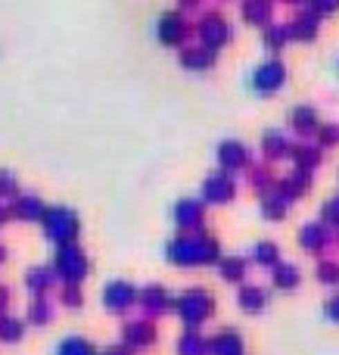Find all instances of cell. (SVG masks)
<instances>
[{
	"label": "cell",
	"mask_w": 339,
	"mask_h": 355,
	"mask_svg": "<svg viewBox=\"0 0 339 355\" xmlns=\"http://www.w3.org/2000/svg\"><path fill=\"white\" fill-rule=\"evenodd\" d=\"M162 256L174 268H218L224 252H221L218 237L203 231V234H174L165 243Z\"/></svg>",
	"instance_id": "6da1fadb"
},
{
	"label": "cell",
	"mask_w": 339,
	"mask_h": 355,
	"mask_svg": "<svg viewBox=\"0 0 339 355\" xmlns=\"http://www.w3.org/2000/svg\"><path fill=\"white\" fill-rule=\"evenodd\" d=\"M218 312V300L205 287H187L174 300V315H178L184 331H199L205 321H212Z\"/></svg>",
	"instance_id": "7a4b0ae2"
},
{
	"label": "cell",
	"mask_w": 339,
	"mask_h": 355,
	"mask_svg": "<svg viewBox=\"0 0 339 355\" xmlns=\"http://www.w3.org/2000/svg\"><path fill=\"white\" fill-rule=\"evenodd\" d=\"M41 231L47 237V243H53V250H62V246H75L81 237V215L78 209L66 206V202H56V206H47L41 221Z\"/></svg>",
	"instance_id": "3957f363"
},
{
	"label": "cell",
	"mask_w": 339,
	"mask_h": 355,
	"mask_svg": "<svg viewBox=\"0 0 339 355\" xmlns=\"http://www.w3.org/2000/svg\"><path fill=\"white\" fill-rule=\"evenodd\" d=\"M50 268H53L59 287H81L87 281V275H91V256L81 250V243L62 246V250H53Z\"/></svg>",
	"instance_id": "277c9868"
},
{
	"label": "cell",
	"mask_w": 339,
	"mask_h": 355,
	"mask_svg": "<svg viewBox=\"0 0 339 355\" xmlns=\"http://www.w3.org/2000/svg\"><path fill=\"white\" fill-rule=\"evenodd\" d=\"M193 37H196V44L221 53L234 41V28H230V19L221 10H199V16L193 19Z\"/></svg>",
	"instance_id": "5b68a950"
},
{
	"label": "cell",
	"mask_w": 339,
	"mask_h": 355,
	"mask_svg": "<svg viewBox=\"0 0 339 355\" xmlns=\"http://www.w3.org/2000/svg\"><path fill=\"white\" fill-rule=\"evenodd\" d=\"M153 35H156V41H159L162 47L178 50L181 53V50L190 44V37H193V22L178 10V6H172V10H162L159 16H156Z\"/></svg>",
	"instance_id": "8992f818"
},
{
	"label": "cell",
	"mask_w": 339,
	"mask_h": 355,
	"mask_svg": "<svg viewBox=\"0 0 339 355\" xmlns=\"http://www.w3.org/2000/svg\"><path fill=\"white\" fill-rule=\"evenodd\" d=\"M286 87V66L277 56H268L259 66L249 72V91L259 94V97H274Z\"/></svg>",
	"instance_id": "52a82bcc"
},
{
	"label": "cell",
	"mask_w": 339,
	"mask_h": 355,
	"mask_svg": "<svg viewBox=\"0 0 339 355\" xmlns=\"http://www.w3.org/2000/svg\"><path fill=\"white\" fill-rule=\"evenodd\" d=\"M100 302L109 315H128L140 302V287L134 281H125V277H112L100 290Z\"/></svg>",
	"instance_id": "ba28073f"
},
{
	"label": "cell",
	"mask_w": 339,
	"mask_h": 355,
	"mask_svg": "<svg viewBox=\"0 0 339 355\" xmlns=\"http://www.w3.org/2000/svg\"><path fill=\"white\" fill-rule=\"evenodd\" d=\"M159 343V327L149 318H125L122 331H118V346H125L128 352H149Z\"/></svg>",
	"instance_id": "9c48e42d"
},
{
	"label": "cell",
	"mask_w": 339,
	"mask_h": 355,
	"mask_svg": "<svg viewBox=\"0 0 339 355\" xmlns=\"http://www.w3.org/2000/svg\"><path fill=\"white\" fill-rule=\"evenodd\" d=\"M237 178L221 172V168H215V172H209L203 178V184H199V200H203V206H228V202L237 200Z\"/></svg>",
	"instance_id": "30bf717a"
},
{
	"label": "cell",
	"mask_w": 339,
	"mask_h": 355,
	"mask_svg": "<svg viewBox=\"0 0 339 355\" xmlns=\"http://www.w3.org/2000/svg\"><path fill=\"white\" fill-rule=\"evenodd\" d=\"M172 225L178 234H203L205 231V206L199 196H181L172 206Z\"/></svg>",
	"instance_id": "8fae6325"
},
{
	"label": "cell",
	"mask_w": 339,
	"mask_h": 355,
	"mask_svg": "<svg viewBox=\"0 0 339 355\" xmlns=\"http://www.w3.org/2000/svg\"><path fill=\"white\" fill-rule=\"evenodd\" d=\"M215 162L221 172L237 178L240 172H249V168H253V150H249L240 137H224V141L215 147Z\"/></svg>",
	"instance_id": "7c38bea8"
},
{
	"label": "cell",
	"mask_w": 339,
	"mask_h": 355,
	"mask_svg": "<svg viewBox=\"0 0 339 355\" xmlns=\"http://www.w3.org/2000/svg\"><path fill=\"white\" fill-rule=\"evenodd\" d=\"M174 300H178V296H174L165 284L153 281V284H143L140 287V302H137V309L143 312V318L156 321V318H162V315L174 312Z\"/></svg>",
	"instance_id": "4fadbf2b"
},
{
	"label": "cell",
	"mask_w": 339,
	"mask_h": 355,
	"mask_svg": "<svg viewBox=\"0 0 339 355\" xmlns=\"http://www.w3.org/2000/svg\"><path fill=\"white\" fill-rule=\"evenodd\" d=\"M333 231H330L324 221H309V225H302L299 227V234H296V243H299V250L302 252H309V256H318V262L324 259V252L333 246Z\"/></svg>",
	"instance_id": "5bb4252c"
},
{
	"label": "cell",
	"mask_w": 339,
	"mask_h": 355,
	"mask_svg": "<svg viewBox=\"0 0 339 355\" xmlns=\"http://www.w3.org/2000/svg\"><path fill=\"white\" fill-rule=\"evenodd\" d=\"M293 147H296V144H293L290 131H280V128H268L259 141L262 159H265L268 166H274V162H286L293 156Z\"/></svg>",
	"instance_id": "9a60e30c"
},
{
	"label": "cell",
	"mask_w": 339,
	"mask_h": 355,
	"mask_svg": "<svg viewBox=\"0 0 339 355\" xmlns=\"http://www.w3.org/2000/svg\"><path fill=\"white\" fill-rule=\"evenodd\" d=\"M286 125H290V131L299 137V141H309V137H318V131H321V112H318V106L311 103H299L290 110V119H286Z\"/></svg>",
	"instance_id": "2e32d148"
},
{
	"label": "cell",
	"mask_w": 339,
	"mask_h": 355,
	"mask_svg": "<svg viewBox=\"0 0 339 355\" xmlns=\"http://www.w3.org/2000/svg\"><path fill=\"white\" fill-rule=\"evenodd\" d=\"M178 66L184 69V72H190V75H205V72H212V69L218 66V53L193 41L178 53Z\"/></svg>",
	"instance_id": "e0dca14e"
},
{
	"label": "cell",
	"mask_w": 339,
	"mask_h": 355,
	"mask_svg": "<svg viewBox=\"0 0 339 355\" xmlns=\"http://www.w3.org/2000/svg\"><path fill=\"white\" fill-rule=\"evenodd\" d=\"M12 221H22V225H41L44 212H47V202L41 200L37 193H19L16 200L10 202Z\"/></svg>",
	"instance_id": "ac0fdd59"
},
{
	"label": "cell",
	"mask_w": 339,
	"mask_h": 355,
	"mask_svg": "<svg viewBox=\"0 0 339 355\" xmlns=\"http://www.w3.org/2000/svg\"><path fill=\"white\" fill-rule=\"evenodd\" d=\"M286 31H290V41L311 44V41H318V35H321V19L311 16L305 6H299V10L293 12V19L286 22Z\"/></svg>",
	"instance_id": "d6986e66"
},
{
	"label": "cell",
	"mask_w": 339,
	"mask_h": 355,
	"mask_svg": "<svg viewBox=\"0 0 339 355\" xmlns=\"http://www.w3.org/2000/svg\"><path fill=\"white\" fill-rule=\"evenodd\" d=\"M22 284L31 293V300H41V296H50V290L56 287V275L50 265H35L22 275Z\"/></svg>",
	"instance_id": "ffe728a7"
},
{
	"label": "cell",
	"mask_w": 339,
	"mask_h": 355,
	"mask_svg": "<svg viewBox=\"0 0 339 355\" xmlns=\"http://www.w3.org/2000/svg\"><path fill=\"white\" fill-rule=\"evenodd\" d=\"M246 349V340L237 327H221L209 337V352L212 355H243Z\"/></svg>",
	"instance_id": "44dd1931"
},
{
	"label": "cell",
	"mask_w": 339,
	"mask_h": 355,
	"mask_svg": "<svg viewBox=\"0 0 339 355\" xmlns=\"http://www.w3.org/2000/svg\"><path fill=\"white\" fill-rule=\"evenodd\" d=\"M268 290L262 287V284H243L240 290H237V309H240L243 315H262L268 309Z\"/></svg>",
	"instance_id": "7402d4cb"
},
{
	"label": "cell",
	"mask_w": 339,
	"mask_h": 355,
	"mask_svg": "<svg viewBox=\"0 0 339 355\" xmlns=\"http://www.w3.org/2000/svg\"><path fill=\"white\" fill-rule=\"evenodd\" d=\"M290 162H293V168H299V172L315 175L318 168H321V162H324V150L318 147V144H311V141H299L296 147H293Z\"/></svg>",
	"instance_id": "603a6c76"
},
{
	"label": "cell",
	"mask_w": 339,
	"mask_h": 355,
	"mask_svg": "<svg viewBox=\"0 0 339 355\" xmlns=\"http://www.w3.org/2000/svg\"><path fill=\"white\" fill-rule=\"evenodd\" d=\"M290 209H293V202L286 200V193L280 187H274L271 193L259 196V215L265 221H284L286 215H290Z\"/></svg>",
	"instance_id": "cb8c5ba5"
},
{
	"label": "cell",
	"mask_w": 339,
	"mask_h": 355,
	"mask_svg": "<svg viewBox=\"0 0 339 355\" xmlns=\"http://www.w3.org/2000/svg\"><path fill=\"white\" fill-rule=\"evenodd\" d=\"M249 256H224L221 262H218V277H221L224 284H237V287H243V284H249Z\"/></svg>",
	"instance_id": "d4e9b609"
},
{
	"label": "cell",
	"mask_w": 339,
	"mask_h": 355,
	"mask_svg": "<svg viewBox=\"0 0 339 355\" xmlns=\"http://www.w3.org/2000/svg\"><path fill=\"white\" fill-rule=\"evenodd\" d=\"M240 19L246 25H259L265 31L268 25H274V3H268V0H243Z\"/></svg>",
	"instance_id": "484cf974"
},
{
	"label": "cell",
	"mask_w": 339,
	"mask_h": 355,
	"mask_svg": "<svg viewBox=\"0 0 339 355\" xmlns=\"http://www.w3.org/2000/svg\"><path fill=\"white\" fill-rule=\"evenodd\" d=\"M299 284H302V271H299V265L280 262L277 268L271 271V287L277 290V293H293V290H299Z\"/></svg>",
	"instance_id": "4316f807"
},
{
	"label": "cell",
	"mask_w": 339,
	"mask_h": 355,
	"mask_svg": "<svg viewBox=\"0 0 339 355\" xmlns=\"http://www.w3.org/2000/svg\"><path fill=\"white\" fill-rule=\"evenodd\" d=\"M249 262L255 265V268H268L274 271L284 259H280V246L274 243V240H259V243L249 250Z\"/></svg>",
	"instance_id": "83f0119b"
},
{
	"label": "cell",
	"mask_w": 339,
	"mask_h": 355,
	"mask_svg": "<svg viewBox=\"0 0 339 355\" xmlns=\"http://www.w3.org/2000/svg\"><path fill=\"white\" fill-rule=\"evenodd\" d=\"M174 355H212L209 337L203 331H181L174 340Z\"/></svg>",
	"instance_id": "f1b7e54d"
},
{
	"label": "cell",
	"mask_w": 339,
	"mask_h": 355,
	"mask_svg": "<svg viewBox=\"0 0 339 355\" xmlns=\"http://www.w3.org/2000/svg\"><path fill=\"white\" fill-rule=\"evenodd\" d=\"M277 187L286 193V200H290V202H296V200H302V196L311 190V175H309V172H299V168H293L290 175H284V178H280V181H277Z\"/></svg>",
	"instance_id": "f546056e"
},
{
	"label": "cell",
	"mask_w": 339,
	"mask_h": 355,
	"mask_svg": "<svg viewBox=\"0 0 339 355\" xmlns=\"http://www.w3.org/2000/svg\"><path fill=\"white\" fill-rule=\"evenodd\" d=\"M56 315V306L50 296H41V300H28V309H25V324L31 327H47Z\"/></svg>",
	"instance_id": "4dcf8cb0"
},
{
	"label": "cell",
	"mask_w": 339,
	"mask_h": 355,
	"mask_svg": "<svg viewBox=\"0 0 339 355\" xmlns=\"http://www.w3.org/2000/svg\"><path fill=\"white\" fill-rule=\"evenodd\" d=\"M286 44H290L286 22H274V25H268V28L262 31V47H265L271 56H277V60H280V53L286 50Z\"/></svg>",
	"instance_id": "1f68e13d"
},
{
	"label": "cell",
	"mask_w": 339,
	"mask_h": 355,
	"mask_svg": "<svg viewBox=\"0 0 339 355\" xmlns=\"http://www.w3.org/2000/svg\"><path fill=\"white\" fill-rule=\"evenodd\" d=\"M25 331H28V324L22 318L10 312L0 315V346H19L25 340Z\"/></svg>",
	"instance_id": "d6a6232c"
},
{
	"label": "cell",
	"mask_w": 339,
	"mask_h": 355,
	"mask_svg": "<svg viewBox=\"0 0 339 355\" xmlns=\"http://www.w3.org/2000/svg\"><path fill=\"white\" fill-rule=\"evenodd\" d=\"M56 355H100V349L81 334H68L56 343Z\"/></svg>",
	"instance_id": "836d02e7"
},
{
	"label": "cell",
	"mask_w": 339,
	"mask_h": 355,
	"mask_svg": "<svg viewBox=\"0 0 339 355\" xmlns=\"http://www.w3.org/2000/svg\"><path fill=\"white\" fill-rule=\"evenodd\" d=\"M277 181H280V178L274 175L268 166H253V168H249V184H253V190H259V196L271 193V190L277 187Z\"/></svg>",
	"instance_id": "e575fe53"
},
{
	"label": "cell",
	"mask_w": 339,
	"mask_h": 355,
	"mask_svg": "<svg viewBox=\"0 0 339 355\" xmlns=\"http://www.w3.org/2000/svg\"><path fill=\"white\" fill-rule=\"evenodd\" d=\"M315 277L321 287H339V262L336 259H321L315 268Z\"/></svg>",
	"instance_id": "d590c367"
},
{
	"label": "cell",
	"mask_w": 339,
	"mask_h": 355,
	"mask_svg": "<svg viewBox=\"0 0 339 355\" xmlns=\"http://www.w3.org/2000/svg\"><path fill=\"white\" fill-rule=\"evenodd\" d=\"M59 306L68 309V312H78V309H84V290L81 287H59Z\"/></svg>",
	"instance_id": "8d00e7d4"
},
{
	"label": "cell",
	"mask_w": 339,
	"mask_h": 355,
	"mask_svg": "<svg viewBox=\"0 0 339 355\" xmlns=\"http://www.w3.org/2000/svg\"><path fill=\"white\" fill-rule=\"evenodd\" d=\"M19 193H22L19 190V178L10 168H0V202H12Z\"/></svg>",
	"instance_id": "74e56055"
},
{
	"label": "cell",
	"mask_w": 339,
	"mask_h": 355,
	"mask_svg": "<svg viewBox=\"0 0 339 355\" xmlns=\"http://www.w3.org/2000/svg\"><path fill=\"white\" fill-rule=\"evenodd\" d=\"M315 144L321 150H336L339 147V122H324L321 131H318Z\"/></svg>",
	"instance_id": "f35d334b"
},
{
	"label": "cell",
	"mask_w": 339,
	"mask_h": 355,
	"mask_svg": "<svg viewBox=\"0 0 339 355\" xmlns=\"http://www.w3.org/2000/svg\"><path fill=\"white\" fill-rule=\"evenodd\" d=\"M302 6L311 12V16L321 19V22L327 16H336V12H339V0H311V3H302Z\"/></svg>",
	"instance_id": "ab89813d"
},
{
	"label": "cell",
	"mask_w": 339,
	"mask_h": 355,
	"mask_svg": "<svg viewBox=\"0 0 339 355\" xmlns=\"http://www.w3.org/2000/svg\"><path fill=\"white\" fill-rule=\"evenodd\" d=\"M321 221L330 227V231H339V196H330L321 206Z\"/></svg>",
	"instance_id": "60d3db41"
},
{
	"label": "cell",
	"mask_w": 339,
	"mask_h": 355,
	"mask_svg": "<svg viewBox=\"0 0 339 355\" xmlns=\"http://www.w3.org/2000/svg\"><path fill=\"white\" fill-rule=\"evenodd\" d=\"M321 312H324V318H327L330 324H339V293H333L327 302H324Z\"/></svg>",
	"instance_id": "b9f144b4"
},
{
	"label": "cell",
	"mask_w": 339,
	"mask_h": 355,
	"mask_svg": "<svg viewBox=\"0 0 339 355\" xmlns=\"http://www.w3.org/2000/svg\"><path fill=\"white\" fill-rule=\"evenodd\" d=\"M10 302H12V290L6 284H0V315L10 312Z\"/></svg>",
	"instance_id": "7bdbcfd3"
},
{
	"label": "cell",
	"mask_w": 339,
	"mask_h": 355,
	"mask_svg": "<svg viewBox=\"0 0 339 355\" xmlns=\"http://www.w3.org/2000/svg\"><path fill=\"white\" fill-rule=\"evenodd\" d=\"M12 221V212H10V202H0V227H6Z\"/></svg>",
	"instance_id": "ee69618b"
},
{
	"label": "cell",
	"mask_w": 339,
	"mask_h": 355,
	"mask_svg": "<svg viewBox=\"0 0 339 355\" xmlns=\"http://www.w3.org/2000/svg\"><path fill=\"white\" fill-rule=\"evenodd\" d=\"M100 355H134V352H128L125 346H106V349H100Z\"/></svg>",
	"instance_id": "f6af8a7d"
},
{
	"label": "cell",
	"mask_w": 339,
	"mask_h": 355,
	"mask_svg": "<svg viewBox=\"0 0 339 355\" xmlns=\"http://www.w3.org/2000/svg\"><path fill=\"white\" fill-rule=\"evenodd\" d=\"M6 259H10V252H6V246L0 243V265H6Z\"/></svg>",
	"instance_id": "bcb514c9"
},
{
	"label": "cell",
	"mask_w": 339,
	"mask_h": 355,
	"mask_svg": "<svg viewBox=\"0 0 339 355\" xmlns=\"http://www.w3.org/2000/svg\"><path fill=\"white\" fill-rule=\"evenodd\" d=\"M336 66H339V62H336Z\"/></svg>",
	"instance_id": "7dc6e473"
}]
</instances>
